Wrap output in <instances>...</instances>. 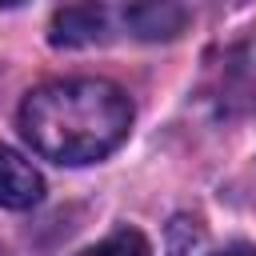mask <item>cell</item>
Wrapping results in <instances>:
<instances>
[{"mask_svg": "<svg viewBox=\"0 0 256 256\" xmlns=\"http://www.w3.org/2000/svg\"><path fill=\"white\" fill-rule=\"evenodd\" d=\"M20 136L56 164H96L132 128V100L112 80L72 76L32 88L20 104Z\"/></svg>", "mask_w": 256, "mask_h": 256, "instance_id": "6da1fadb", "label": "cell"}, {"mask_svg": "<svg viewBox=\"0 0 256 256\" xmlns=\"http://www.w3.org/2000/svg\"><path fill=\"white\" fill-rule=\"evenodd\" d=\"M124 28L136 40H176L188 28V8L184 0H128Z\"/></svg>", "mask_w": 256, "mask_h": 256, "instance_id": "7a4b0ae2", "label": "cell"}, {"mask_svg": "<svg viewBox=\"0 0 256 256\" xmlns=\"http://www.w3.org/2000/svg\"><path fill=\"white\" fill-rule=\"evenodd\" d=\"M108 36V8L100 0H84L72 8H60L48 24V40L56 48H88Z\"/></svg>", "mask_w": 256, "mask_h": 256, "instance_id": "3957f363", "label": "cell"}, {"mask_svg": "<svg viewBox=\"0 0 256 256\" xmlns=\"http://www.w3.org/2000/svg\"><path fill=\"white\" fill-rule=\"evenodd\" d=\"M44 196V176L8 144H0V208L24 212L32 204H40Z\"/></svg>", "mask_w": 256, "mask_h": 256, "instance_id": "277c9868", "label": "cell"}, {"mask_svg": "<svg viewBox=\"0 0 256 256\" xmlns=\"http://www.w3.org/2000/svg\"><path fill=\"white\" fill-rule=\"evenodd\" d=\"M76 256H152V244L136 228H116L112 236H104L100 244H92V248H84Z\"/></svg>", "mask_w": 256, "mask_h": 256, "instance_id": "5b68a950", "label": "cell"}, {"mask_svg": "<svg viewBox=\"0 0 256 256\" xmlns=\"http://www.w3.org/2000/svg\"><path fill=\"white\" fill-rule=\"evenodd\" d=\"M216 256H256V244H232V248H224Z\"/></svg>", "mask_w": 256, "mask_h": 256, "instance_id": "8992f818", "label": "cell"}, {"mask_svg": "<svg viewBox=\"0 0 256 256\" xmlns=\"http://www.w3.org/2000/svg\"><path fill=\"white\" fill-rule=\"evenodd\" d=\"M8 4H20V0H0V8H8Z\"/></svg>", "mask_w": 256, "mask_h": 256, "instance_id": "52a82bcc", "label": "cell"}, {"mask_svg": "<svg viewBox=\"0 0 256 256\" xmlns=\"http://www.w3.org/2000/svg\"><path fill=\"white\" fill-rule=\"evenodd\" d=\"M0 256H8V252H4V248H0Z\"/></svg>", "mask_w": 256, "mask_h": 256, "instance_id": "ba28073f", "label": "cell"}]
</instances>
